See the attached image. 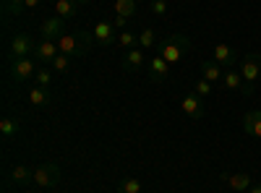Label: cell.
Returning <instances> with one entry per match:
<instances>
[{"label":"cell","instance_id":"cell-1","mask_svg":"<svg viewBox=\"0 0 261 193\" xmlns=\"http://www.w3.org/2000/svg\"><path fill=\"white\" fill-rule=\"evenodd\" d=\"M92 42H94V32H73V34L65 32V34L58 39V50H60L63 55L81 58V55L89 52Z\"/></svg>","mask_w":261,"mask_h":193},{"label":"cell","instance_id":"cell-2","mask_svg":"<svg viewBox=\"0 0 261 193\" xmlns=\"http://www.w3.org/2000/svg\"><path fill=\"white\" fill-rule=\"evenodd\" d=\"M188 50H191V39L186 34H172V37H167L162 45L157 47V55H162L170 66H175V63L183 60V55Z\"/></svg>","mask_w":261,"mask_h":193},{"label":"cell","instance_id":"cell-3","mask_svg":"<svg viewBox=\"0 0 261 193\" xmlns=\"http://www.w3.org/2000/svg\"><path fill=\"white\" fill-rule=\"evenodd\" d=\"M241 76L248 87V97L253 94V84L261 78V52H248L241 58Z\"/></svg>","mask_w":261,"mask_h":193},{"label":"cell","instance_id":"cell-4","mask_svg":"<svg viewBox=\"0 0 261 193\" xmlns=\"http://www.w3.org/2000/svg\"><path fill=\"white\" fill-rule=\"evenodd\" d=\"M37 50V42L32 34L27 32H18L13 39H11V60H18V58H32Z\"/></svg>","mask_w":261,"mask_h":193},{"label":"cell","instance_id":"cell-5","mask_svg":"<svg viewBox=\"0 0 261 193\" xmlns=\"http://www.w3.org/2000/svg\"><path fill=\"white\" fill-rule=\"evenodd\" d=\"M34 183L39 188H55L60 183V167L55 162H45L34 170Z\"/></svg>","mask_w":261,"mask_h":193},{"label":"cell","instance_id":"cell-6","mask_svg":"<svg viewBox=\"0 0 261 193\" xmlns=\"http://www.w3.org/2000/svg\"><path fill=\"white\" fill-rule=\"evenodd\" d=\"M37 76V63L34 58H18V60H11V78L16 84H24L29 78Z\"/></svg>","mask_w":261,"mask_h":193},{"label":"cell","instance_id":"cell-7","mask_svg":"<svg viewBox=\"0 0 261 193\" xmlns=\"http://www.w3.org/2000/svg\"><path fill=\"white\" fill-rule=\"evenodd\" d=\"M39 34H42V39L58 42V39L65 34V18H60V16H47V18L39 24Z\"/></svg>","mask_w":261,"mask_h":193},{"label":"cell","instance_id":"cell-8","mask_svg":"<svg viewBox=\"0 0 261 193\" xmlns=\"http://www.w3.org/2000/svg\"><path fill=\"white\" fill-rule=\"evenodd\" d=\"M118 29H115V24L113 21H97V26H94V42H99L102 47H110V45H115L118 42Z\"/></svg>","mask_w":261,"mask_h":193},{"label":"cell","instance_id":"cell-9","mask_svg":"<svg viewBox=\"0 0 261 193\" xmlns=\"http://www.w3.org/2000/svg\"><path fill=\"white\" fill-rule=\"evenodd\" d=\"M146 71H149V78L154 81V84H162V81H167V76H170V63H167L162 55H154V58H149Z\"/></svg>","mask_w":261,"mask_h":193},{"label":"cell","instance_id":"cell-10","mask_svg":"<svg viewBox=\"0 0 261 193\" xmlns=\"http://www.w3.org/2000/svg\"><path fill=\"white\" fill-rule=\"evenodd\" d=\"M238 55H241V52H238L235 47H230V45H214V50H212V60L220 63L222 68L225 66H235V63L241 60Z\"/></svg>","mask_w":261,"mask_h":193},{"label":"cell","instance_id":"cell-11","mask_svg":"<svg viewBox=\"0 0 261 193\" xmlns=\"http://www.w3.org/2000/svg\"><path fill=\"white\" fill-rule=\"evenodd\" d=\"M180 107H183V113H186L188 118H201V115H204V97H199L196 92H191V94L183 97Z\"/></svg>","mask_w":261,"mask_h":193},{"label":"cell","instance_id":"cell-12","mask_svg":"<svg viewBox=\"0 0 261 193\" xmlns=\"http://www.w3.org/2000/svg\"><path fill=\"white\" fill-rule=\"evenodd\" d=\"M144 63H146V58H144V50H141V47L125 50V55H123V68H125V71L136 73V71L144 68Z\"/></svg>","mask_w":261,"mask_h":193},{"label":"cell","instance_id":"cell-13","mask_svg":"<svg viewBox=\"0 0 261 193\" xmlns=\"http://www.w3.org/2000/svg\"><path fill=\"white\" fill-rule=\"evenodd\" d=\"M58 42H53V39H42L39 45H37V50H34V55H37V60L39 63H53L55 58H58Z\"/></svg>","mask_w":261,"mask_h":193},{"label":"cell","instance_id":"cell-14","mask_svg":"<svg viewBox=\"0 0 261 193\" xmlns=\"http://www.w3.org/2000/svg\"><path fill=\"white\" fill-rule=\"evenodd\" d=\"M243 131L253 139H261V110H251L243 115Z\"/></svg>","mask_w":261,"mask_h":193},{"label":"cell","instance_id":"cell-15","mask_svg":"<svg viewBox=\"0 0 261 193\" xmlns=\"http://www.w3.org/2000/svg\"><path fill=\"white\" fill-rule=\"evenodd\" d=\"M222 84H225V89H230V92H243V94L248 97V87H246L243 76L238 73V71H225V76H222Z\"/></svg>","mask_w":261,"mask_h":193},{"label":"cell","instance_id":"cell-16","mask_svg":"<svg viewBox=\"0 0 261 193\" xmlns=\"http://www.w3.org/2000/svg\"><path fill=\"white\" fill-rule=\"evenodd\" d=\"M201 76H204L206 81L217 84V81H222L225 71H222L220 63H214V60H201Z\"/></svg>","mask_w":261,"mask_h":193},{"label":"cell","instance_id":"cell-17","mask_svg":"<svg viewBox=\"0 0 261 193\" xmlns=\"http://www.w3.org/2000/svg\"><path fill=\"white\" fill-rule=\"evenodd\" d=\"M11 180L16 185H29V183H34V170L27 167V164H16L11 170Z\"/></svg>","mask_w":261,"mask_h":193},{"label":"cell","instance_id":"cell-18","mask_svg":"<svg viewBox=\"0 0 261 193\" xmlns=\"http://www.w3.org/2000/svg\"><path fill=\"white\" fill-rule=\"evenodd\" d=\"M79 13V3L76 0H55V16H60V18H73Z\"/></svg>","mask_w":261,"mask_h":193},{"label":"cell","instance_id":"cell-19","mask_svg":"<svg viewBox=\"0 0 261 193\" xmlns=\"http://www.w3.org/2000/svg\"><path fill=\"white\" fill-rule=\"evenodd\" d=\"M225 180H227V185L232 188V190H248L253 183H251V175L248 173H235V175H225Z\"/></svg>","mask_w":261,"mask_h":193},{"label":"cell","instance_id":"cell-20","mask_svg":"<svg viewBox=\"0 0 261 193\" xmlns=\"http://www.w3.org/2000/svg\"><path fill=\"white\" fill-rule=\"evenodd\" d=\"M50 89H42V87H34L32 92H29V104L32 107H47L50 104Z\"/></svg>","mask_w":261,"mask_h":193},{"label":"cell","instance_id":"cell-21","mask_svg":"<svg viewBox=\"0 0 261 193\" xmlns=\"http://www.w3.org/2000/svg\"><path fill=\"white\" fill-rule=\"evenodd\" d=\"M18 128H21V123L16 118H0V136L3 139H13L18 133Z\"/></svg>","mask_w":261,"mask_h":193},{"label":"cell","instance_id":"cell-22","mask_svg":"<svg viewBox=\"0 0 261 193\" xmlns=\"http://www.w3.org/2000/svg\"><path fill=\"white\" fill-rule=\"evenodd\" d=\"M139 47L141 50H154L157 47V32L154 29H144L139 34Z\"/></svg>","mask_w":261,"mask_h":193},{"label":"cell","instance_id":"cell-23","mask_svg":"<svg viewBox=\"0 0 261 193\" xmlns=\"http://www.w3.org/2000/svg\"><path fill=\"white\" fill-rule=\"evenodd\" d=\"M136 8H139V3L136 0H115V13L118 16H125V18H130L136 13Z\"/></svg>","mask_w":261,"mask_h":193},{"label":"cell","instance_id":"cell-24","mask_svg":"<svg viewBox=\"0 0 261 193\" xmlns=\"http://www.w3.org/2000/svg\"><path fill=\"white\" fill-rule=\"evenodd\" d=\"M118 45H120L123 50H130V47H139V34H134V32H128V29H123V32L118 34Z\"/></svg>","mask_w":261,"mask_h":193},{"label":"cell","instance_id":"cell-25","mask_svg":"<svg viewBox=\"0 0 261 193\" xmlns=\"http://www.w3.org/2000/svg\"><path fill=\"white\" fill-rule=\"evenodd\" d=\"M120 193H141V180H136V178L120 180Z\"/></svg>","mask_w":261,"mask_h":193},{"label":"cell","instance_id":"cell-26","mask_svg":"<svg viewBox=\"0 0 261 193\" xmlns=\"http://www.w3.org/2000/svg\"><path fill=\"white\" fill-rule=\"evenodd\" d=\"M53 68L58 71V73H65L71 68V55H63V52H58V58L53 60Z\"/></svg>","mask_w":261,"mask_h":193},{"label":"cell","instance_id":"cell-27","mask_svg":"<svg viewBox=\"0 0 261 193\" xmlns=\"http://www.w3.org/2000/svg\"><path fill=\"white\" fill-rule=\"evenodd\" d=\"M34 78H37V87H42V89H50V84H53V73H50V71L39 68Z\"/></svg>","mask_w":261,"mask_h":193},{"label":"cell","instance_id":"cell-28","mask_svg":"<svg viewBox=\"0 0 261 193\" xmlns=\"http://www.w3.org/2000/svg\"><path fill=\"white\" fill-rule=\"evenodd\" d=\"M149 13L151 16H165L167 13V0H151V3H149Z\"/></svg>","mask_w":261,"mask_h":193},{"label":"cell","instance_id":"cell-29","mask_svg":"<svg viewBox=\"0 0 261 193\" xmlns=\"http://www.w3.org/2000/svg\"><path fill=\"white\" fill-rule=\"evenodd\" d=\"M6 3V13L8 16H18L21 11H24V0H3Z\"/></svg>","mask_w":261,"mask_h":193},{"label":"cell","instance_id":"cell-30","mask_svg":"<svg viewBox=\"0 0 261 193\" xmlns=\"http://www.w3.org/2000/svg\"><path fill=\"white\" fill-rule=\"evenodd\" d=\"M196 94H199V97H209L212 92H214V84L212 81H206V78H201L199 84H196V89H193Z\"/></svg>","mask_w":261,"mask_h":193},{"label":"cell","instance_id":"cell-31","mask_svg":"<svg viewBox=\"0 0 261 193\" xmlns=\"http://www.w3.org/2000/svg\"><path fill=\"white\" fill-rule=\"evenodd\" d=\"M125 21H128L125 16H118V13H115V18H113V24H115V29H118V32H123V29H125Z\"/></svg>","mask_w":261,"mask_h":193},{"label":"cell","instance_id":"cell-32","mask_svg":"<svg viewBox=\"0 0 261 193\" xmlns=\"http://www.w3.org/2000/svg\"><path fill=\"white\" fill-rule=\"evenodd\" d=\"M39 0H24V8H37Z\"/></svg>","mask_w":261,"mask_h":193},{"label":"cell","instance_id":"cell-33","mask_svg":"<svg viewBox=\"0 0 261 193\" xmlns=\"http://www.w3.org/2000/svg\"><path fill=\"white\" fill-rule=\"evenodd\" d=\"M248 193H261V183H253V185L248 188Z\"/></svg>","mask_w":261,"mask_h":193},{"label":"cell","instance_id":"cell-34","mask_svg":"<svg viewBox=\"0 0 261 193\" xmlns=\"http://www.w3.org/2000/svg\"><path fill=\"white\" fill-rule=\"evenodd\" d=\"M76 3L81 6V3H94V0H76Z\"/></svg>","mask_w":261,"mask_h":193},{"label":"cell","instance_id":"cell-35","mask_svg":"<svg viewBox=\"0 0 261 193\" xmlns=\"http://www.w3.org/2000/svg\"><path fill=\"white\" fill-rule=\"evenodd\" d=\"M136 3H151V0H136Z\"/></svg>","mask_w":261,"mask_h":193}]
</instances>
